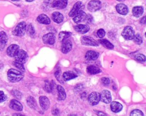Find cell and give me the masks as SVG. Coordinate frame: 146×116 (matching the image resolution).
<instances>
[{
  "mask_svg": "<svg viewBox=\"0 0 146 116\" xmlns=\"http://www.w3.org/2000/svg\"><path fill=\"white\" fill-rule=\"evenodd\" d=\"M78 76L75 74L74 73L71 72V71H67V72H65L63 74V79L65 81H68L70 80L71 79H73L75 77H76Z\"/></svg>",
  "mask_w": 146,
  "mask_h": 116,
  "instance_id": "obj_26",
  "label": "cell"
},
{
  "mask_svg": "<svg viewBox=\"0 0 146 116\" xmlns=\"http://www.w3.org/2000/svg\"><path fill=\"white\" fill-rule=\"evenodd\" d=\"M37 20L40 23L43 24H48L50 23V18L45 14H40L37 18Z\"/></svg>",
  "mask_w": 146,
  "mask_h": 116,
  "instance_id": "obj_22",
  "label": "cell"
},
{
  "mask_svg": "<svg viewBox=\"0 0 146 116\" xmlns=\"http://www.w3.org/2000/svg\"><path fill=\"white\" fill-rule=\"evenodd\" d=\"M121 35L127 40L133 39L135 36V32L131 26L125 27L122 31Z\"/></svg>",
  "mask_w": 146,
  "mask_h": 116,
  "instance_id": "obj_5",
  "label": "cell"
},
{
  "mask_svg": "<svg viewBox=\"0 0 146 116\" xmlns=\"http://www.w3.org/2000/svg\"><path fill=\"white\" fill-rule=\"evenodd\" d=\"M88 102L90 105H91L92 106L97 105L100 100V93H99L98 92H94L91 93L88 96Z\"/></svg>",
  "mask_w": 146,
  "mask_h": 116,
  "instance_id": "obj_6",
  "label": "cell"
},
{
  "mask_svg": "<svg viewBox=\"0 0 146 116\" xmlns=\"http://www.w3.org/2000/svg\"><path fill=\"white\" fill-rule=\"evenodd\" d=\"M82 43L86 45H92V46H98L99 45L98 43L92 38L88 36H83L82 38Z\"/></svg>",
  "mask_w": 146,
  "mask_h": 116,
  "instance_id": "obj_8",
  "label": "cell"
},
{
  "mask_svg": "<svg viewBox=\"0 0 146 116\" xmlns=\"http://www.w3.org/2000/svg\"><path fill=\"white\" fill-rule=\"evenodd\" d=\"M99 42L106 48H108V49H113L114 46L108 40H106V39H100L99 40Z\"/></svg>",
  "mask_w": 146,
  "mask_h": 116,
  "instance_id": "obj_29",
  "label": "cell"
},
{
  "mask_svg": "<svg viewBox=\"0 0 146 116\" xmlns=\"http://www.w3.org/2000/svg\"><path fill=\"white\" fill-rule=\"evenodd\" d=\"M26 31V23L25 22H21L19 23L14 28L13 31V34L18 36H22L25 34Z\"/></svg>",
  "mask_w": 146,
  "mask_h": 116,
  "instance_id": "obj_2",
  "label": "cell"
},
{
  "mask_svg": "<svg viewBox=\"0 0 146 116\" xmlns=\"http://www.w3.org/2000/svg\"><path fill=\"white\" fill-rule=\"evenodd\" d=\"M11 1H18L19 0H11Z\"/></svg>",
  "mask_w": 146,
  "mask_h": 116,
  "instance_id": "obj_48",
  "label": "cell"
},
{
  "mask_svg": "<svg viewBox=\"0 0 146 116\" xmlns=\"http://www.w3.org/2000/svg\"><path fill=\"white\" fill-rule=\"evenodd\" d=\"M9 106L11 109L17 111H22L23 109V106L21 102L16 100H11L9 103Z\"/></svg>",
  "mask_w": 146,
  "mask_h": 116,
  "instance_id": "obj_13",
  "label": "cell"
},
{
  "mask_svg": "<svg viewBox=\"0 0 146 116\" xmlns=\"http://www.w3.org/2000/svg\"><path fill=\"white\" fill-rule=\"evenodd\" d=\"M13 95H14V96H15V97H16L17 98H21L22 94H21V92H19L18 91V90H13Z\"/></svg>",
  "mask_w": 146,
  "mask_h": 116,
  "instance_id": "obj_40",
  "label": "cell"
},
{
  "mask_svg": "<svg viewBox=\"0 0 146 116\" xmlns=\"http://www.w3.org/2000/svg\"><path fill=\"white\" fill-rule=\"evenodd\" d=\"M100 96V100L102 102L106 103H109L111 102L112 98L110 92L107 90H104L101 92Z\"/></svg>",
  "mask_w": 146,
  "mask_h": 116,
  "instance_id": "obj_9",
  "label": "cell"
},
{
  "mask_svg": "<svg viewBox=\"0 0 146 116\" xmlns=\"http://www.w3.org/2000/svg\"><path fill=\"white\" fill-rule=\"evenodd\" d=\"M15 61L24 64L26 62L27 58H28V55L26 51L22 49H19L15 56H14Z\"/></svg>",
  "mask_w": 146,
  "mask_h": 116,
  "instance_id": "obj_4",
  "label": "cell"
},
{
  "mask_svg": "<svg viewBox=\"0 0 146 116\" xmlns=\"http://www.w3.org/2000/svg\"><path fill=\"white\" fill-rule=\"evenodd\" d=\"M130 116H144V114L140 110L135 109L131 111Z\"/></svg>",
  "mask_w": 146,
  "mask_h": 116,
  "instance_id": "obj_31",
  "label": "cell"
},
{
  "mask_svg": "<svg viewBox=\"0 0 146 116\" xmlns=\"http://www.w3.org/2000/svg\"><path fill=\"white\" fill-rule=\"evenodd\" d=\"M111 110L114 113H118L123 108L122 105L116 101H113L111 103L110 105Z\"/></svg>",
  "mask_w": 146,
  "mask_h": 116,
  "instance_id": "obj_20",
  "label": "cell"
},
{
  "mask_svg": "<svg viewBox=\"0 0 146 116\" xmlns=\"http://www.w3.org/2000/svg\"><path fill=\"white\" fill-rule=\"evenodd\" d=\"M72 48V43L70 40H66L64 41L62 45V52L63 53H67L70 51Z\"/></svg>",
  "mask_w": 146,
  "mask_h": 116,
  "instance_id": "obj_15",
  "label": "cell"
},
{
  "mask_svg": "<svg viewBox=\"0 0 146 116\" xmlns=\"http://www.w3.org/2000/svg\"><path fill=\"white\" fill-rule=\"evenodd\" d=\"M57 90L58 92V100L60 101L64 100L66 97V92L64 88L61 85H58Z\"/></svg>",
  "mask_w": 146,
  "mask_h": 116,
  "instance_id": "obj_23",
  "label": "cell"
},
{
  "mask_svg": "<svg viewBox=\"0 0 146 116\" xmlns=\"http://www.w3.org/2000/svg\"><path fill=\"white\" fill-rule=\"evenodd\" d=\"M116 9L118 13L123 15H126L128 12L127 6L123 3H119L116 6Z\"/></svg>",
  "mask_w": 146,
  "mask_h": 116,
  "instance_id": "obj_17",
  "label": "cell"
},
{
  "mask_svg": "<svg viewBox=\"0 0 146 116\" xmlns=\"http://www.w3.org/2000/svg\"><path fill=\"white\" fill-rule=\"evenodd\" d=\"M87 72L90 74H96L100 73L101 72V70L100 69V68L96 66L91 65L87 68Z\"/></svg>",
  "mask_w": 146,
  "mask_h": 116,
  "instance_id": "obj_24",
  "label": "cell"
},
{
  "mask_svg": "<svg viewBox=\"0 0 146 116\" xmlns=\"http://www.w3.org/2000/svg\"><path fill=\"white\" fill-rule=\"evenodd\" d=\"M101 2L99 0H92L88 3V9L91 12H95L101 8Z\"/></svg>",
  "mask_w": 146,
  "mask_h": 116,
  "instance_id": "obj_7",
  "label": "cell"
},
{
  "mask_svg": "<svg viewBox=\"0 0 146 116\" xmlns=\"http://www.w3.org/2000/svg\"><path fill=\"white\" fill-rule=\"evenodd\" d=\"M44 88H45V90L48 92V93H50V92H51L52 90V86L51 85V83H50V82L48 81H46V83H45V86H44Z\"/></svg>",
  "mask_w": 146,
  "mask_h": 116,
  "instance_id": "obj_34",
  "label": "cell"
},
{
  "mask_svg": "<svg viewBox=\"0 0 146 116\" xmlns=\"http://www.w3.org/2000/svg\"><path fill=\"white\" fill-rule=\"evenodd\" d=\"M105 34H106V32L103 29H99L97 32L98 36L100 38H103L105 36Z\"/></svg>",
  "mask_w": 146,
  "mask_h": 116,
  "instance_id": "obj_37",
  "label": "cell"
},
{
  "mask_svg": "<svg viewBox=\"0 0 146 116\" xmlns=\"http://www.w3.org/2000/svg\"><path fill=\"white\" fill-rule=\"evenodd\" d=\"M135 59L139 61H145V56L143 54H137L135 56Z\"/></svg>",
  "mask_w": 146,
  "mask_h": 116,
  "instance_id": "obj_36",
  "label": "cell"
},
{
  "mask_svg": "<svg viewBox=\"0 0 146 116\" xmlns=\"http://www.w3.org/2000/svg\"><path fill=\"white\" fill-rule=\"evenodd\" d=\"M99 53L94 51H88L86 53V59L87 60H95L99 57Z\"/></svg>",
  "mask_w": 146,
  "mask_h": 116,
  "instance_id": "obj_19",
  "label": "cell"
},
{
  "mask_svg": "<svg viewBox=\"0 0 146 116\" xmlns=\"http://www.w3.org/2000/svg\"><path fill=\"white\" fill-rule=\"evenodd\" d=\"M7 42V36L4 31L0 32V42L2 44H6Z\"/></svg>",
  "mask_w": 146,
  "mask_h": 116,
  "instance_id": "obj_30",
  "label": "cell"
},
{
  "mask_svg": "<svg viewBox=\"0 0 146 116\" xmlns=\"http://www.w3.org/2000/svg\"><path fill=\"white\" fill-rule=\"evenodd\" d=\"M86 16H87L86 14L84 11H82L80 13H79V14H78L74 16L73 20L76 23H80V22L85 20L86 19Z\"/></svg>",
  "mask_w": 146,
  "mask_h": 116,
  "instance_id": "obj_18",
  "label": "cell"
},
{
  "mask_svg": "<svg viewBox=\"0 0 146 116\" xmlns=\"http://www.w3.org/2000/svg\"><path fill=\"white\" fill-rule=\"evenodd\" d=\"M43 41L48 44H53L55 41V36L52 33H48L43 36Z\"/></svg>",
  "mask_w": 146,
  "mask_h": 116,
  "instance_id": "obj_10",
  "label": "cell"
},
{
  "mask_svg": "<svg viewBox=\"0 0 146 116\" xmlns=\"http://www.w3.org/2000/svg\"><path fill=\"white\" fill-rule=\"evenodd\" d=\"M13 64H14L15 67H16L18 69H20L21 71H23V72L25 71V68H24V66H23V64L17 62V61H14Z\"/></svg>",
  "mask_w": 146,
  "mask_h": 116,
  "instance_id": "obj_35",
  "label": "cell"
},
{
  "mask_svg": "<svg viewBox=\"0 0 146 116\" xmlns=\"http://www.w3.org/2000/svg\"><path fill=\"white\" fill-rule=\"evenodd\" d=\"M26 1H27V2H32V1H33L34 0H26Z\"/></svg>",
  "mask_w": 146,
  "mask_h": 116,
  "instance_id": "obj_46",
  "label": "cell"
},
{
  "mask_svg": "<svg viewBox=\"0 0 146 116\" xmlns=\"http://www.w3.org/2000/svg\"><path fill=\"white\" fill-rule=\"evenodd\" d=\"M27 105L32 109H36L37 107V104L35 100L31 96H30L27 99Z\"/></svg>",
  "mask_w": 146,
  "mask_h": 116,
  "instance_id": "obj_27",
  "label": "cell"
},
{
  "mask_svg": "<svg viewBox=\"0 0 146 116\" xmlns=\"http://www.w3.org/2000/svg\"><path fill=\"white\" fill-rule=\"evenodd\" d=\"M117 1H120V2H121V1H124V0H117Z\"/></svg>",
  "mask_w": 146,
  "mask_h": 116,
  "instance_id": "obj_47",
  "label": "cell"
},
{
  "mask_svg": "<svg viewBox=\"0 0 146 116\" xmlns=\"http://www.w3.org/2000/svg\"><path fill=\"white\" fill-rule=\"evenodd\" d=\"M83 9H84V5L82 2L78 1L76 2L74 5L73 7L72 8V9L71 10L70 12L69 13V16L71 17L75 16L78 14L82 11Z\"/></svg>",
  "mask_w": 146,
  "mask_h": 116,
  "instance_id": "obj_3",
  "label": "cell"
},
{
  "mask_svg": "<svg viewBox=\"0 0 146 116\" xmlns=\"http://www.w3.org/2000/svg\"><path fill=\"white\" fill-rule=\"evenodd\" d=\"M145 22H146V17L143 16L140 20V23L142 24H145Z\"/></svg>",
  "mask_w": 146,
  "mask_h": 116,
  "instance_id": "obj_43",
  "label": "cell"
},
{
  "mask_svg": "<svg viewBox=\"0 0 146 116\" xmlns=\"http://www.w3.org/2000/svg\"><path fill=\"white\" fill-rule=\"evenodd\" d=\"M13 116H25V115H22L21 114H19V113H15L13 114Z\"/></svg>",
  "mask_w": 146,
  "mask_h": 116,
  "instance_id": "obj_44",
  "label": "cell"
},
{
  "mask_svg": "<svg viewBox=\"0 0 146 116\" xmlns=\"http://www.w3.org/2000/svg\"><path fill=\"white\" fill-rule=\"evenodd\" d=\"M52 19L54 22L57 23H60L63 20V16L59 12L55 11L52 14Z\"/></svg>",
  "mask_w": 146,
  "mask_h": 116,
  "instance_id": "obj_21",
  "label": "cell"
},
{
  "mask_svg": "<svg viewBox=\"0 0 146 116\" xmlns=\"http://www.w3.org/2000/svg\"><path fill=\"white\" fill-rule=\"evenodd\" d=\"M52 113L54 115H58L59 114V110L57 108H54L52 110Z\"/></svg>",
  "mask_w": 146,
  "mask_h": 116,
  "instance_id": "obj_41",
  "label": "cell"
},
{
  "mask_svg": "<svg viewBox=\"0 0 146 116\" xmlns=\"http://www.w3.org/2000/svg\"><path fill=\"white\" fill-rule=\"evenodd\" d=\"M7 99V96L5 94L3 91H0V102H4Z\"/></svg>",
  "mask_w": 146,
  "mask_h": 116,
  "instance_id": "obj_38",
  "label": "cell"
},
{
  "mask_svg": "<svg viewBox=\"0 0 146 116\" xmlns=\"http://www.w3.org/2000/svg\"><path fill=\"white\" fill-rule=\"evenodd\" d=\"M19 51V46L16 44L10 45L7 49V54L10 57H14Z\"/></svg>",
  "mask_w": 146,
  "mask_h": 116,
  "instance_id": "obj_12",
  "label": "cell"
},
{
  "mask_svg": "<svg viewBox=\"0 0 146 116\" xmlns=\"http://www.w3.org/2000/svg\"><path fill=\"white\" fill-rule=\"evenodd\" d=\"M143 13V8L141 6H135L132 9V14L135 17L140 16Z\"/></svg>",
  "mask_w": 146,
  "mask_h": 116,
  "instance_id": "obj_25",
  "label": "cell"
},
{
  "mask_svg": "<svg viewBox=\"0 0 146 116\" xmlns=\"http://www.w3.org/2000/svg\"><path fill=\"white\" fill-rule=\"evenodd\" d=\"M68 116H77V115H75V114H70Z\"/></svg>",
  "mask_w": 146,
  "mask_h": 116,
  "instance_id": "obj_45",
  "label": "cell"
},
{
  "mask_svg": "<svg viewBox=\"0 0 146 116\" xmlns=\"http://www.w3.org/2000/svg\"><path fill=\"white\" fill-rule=\"evenodd\" d=\"M39 103L41 107L44 110H47L50 104L48 98L46 96H40L39 97Z\"/></svg>",
  "mask_w": 146,
  "mask_h": 116,
  "instance_id": "obj_11",
  "label": "cell"
},
{
  "mask_svg": "<svg viewBox=\"0 0 146 116\" xmlns=\"http://www.w3.org/2000/svg\"><path fill=\"white\" fill-rule=\"evenodd\" d=\"M67 0H55L52 4V7L62 9H64L67 6Z\"/></svg>",
  "mask_w": 146,
  "mask_h": 116,
  "instance_id": "obj_14",
  "label": "cell"
},
{
  "mask_svg": "<svg viewBox=\"0 0 146 116\" xmlns=\"http://www.w3.org/2000/svg\"><path fill=\"white\" fill-rule=\"evenodd\" d=\"M95 112L97 113V114H98L99 116H107L105 113H103V112H102V111H96Z\"/></svg>",
  "mask_w": 146,
  "mask_h": 116,
  "instance_id": "obj_42",
  "label": "cell"
},
{
  "mask_svg": "<svg viewBox=\"0 0 146 116\" xmlns=\"http://www.w3.org/2000/svg\"><path fill=\"white\" fill-rule=\"evenodd\" d=\"M27 33H28L30 35H31V36H32V35H33L34 34L35 30H34L33 26L31 24H29V25L27 26Z\"/></svg>",
  "mask_w": 146,
  "mask_h": 116,
  "instance_id": "obj_33",
  "label": "cell"
},
{
  "mask_svg": "<svg viewBox=\"0 0 146 116\" xmlns=\"http://www.w3.org/2000/svg\"><path fill=\"white\" fill-rule=\"evenodd\" d=\"M71 35V33L70 32L62 31L60 32L59 34V40L61 42L65 40L67 38L70 37Z\"/></svg>",
  "mask_w": 146,
  "mask_h": 116,
  "instance_id": "obj_28",
  "label": "cell"
},
{
  "mask_svg": "<svg viewBox=\"0 0 146 116\" xmlns=\"http://www.w3.org/2000/svg\"><path fill=\"white\" fill-rule=\"evenodd\" d=\"M102 82L105 85H109L110 83V80L107 77H102Z\"/></svg>",
  "mask_w": 146,
  "mask_h": 116,
  "instance_id": "obj_39",
  "label": "cell"
},
{
  "mask_svg": "<svg viewBox=\"0 0 146 116\" xmlns=\"http://www.w3.org/2000/svg\"><path fill=\"white\" fill-rule=\"evenodd\" d=\"M74 29L80 34H85L89 31L90 27L87 24H78L74 27Z\"/></svg>",
  "mask_w": 146,
  "mask_h": 116,
  "instance_id": "obj_16",
  "label": "cell"
},
{
  "mask_svg": "<svg viewBox=\"0 0 146 116\" xmlns=\"http://www.w3.org/2000/svg\"><path fill=\"white\" fill-rule=\"evenodd\" d=\"M133 40H134L135 42L137 44H140L143 42V39L141 38V36L139 34H136V35H135Z\"/></svg>",
  "mask_w": 146,
  "mask_h": 116,
  "instance_id": "obj_32",
  "label": "cell"
},
{
  "mask_svg": "<svg viewBox=\"0 0 146 116\" xmlns=\"http://www.w3.org/2000/svg\"><path fill=\"white\" fill-rule=\"evenodd\" d=\"M23 77V73L17 69H10L7 72V78L12 82H15L20 81Z\"/></svg>",
  "mask_w": 146,
  "mask_h": 116,
  "instance_id": "obj_1",
  "label": "cell"
}]
</instances>
